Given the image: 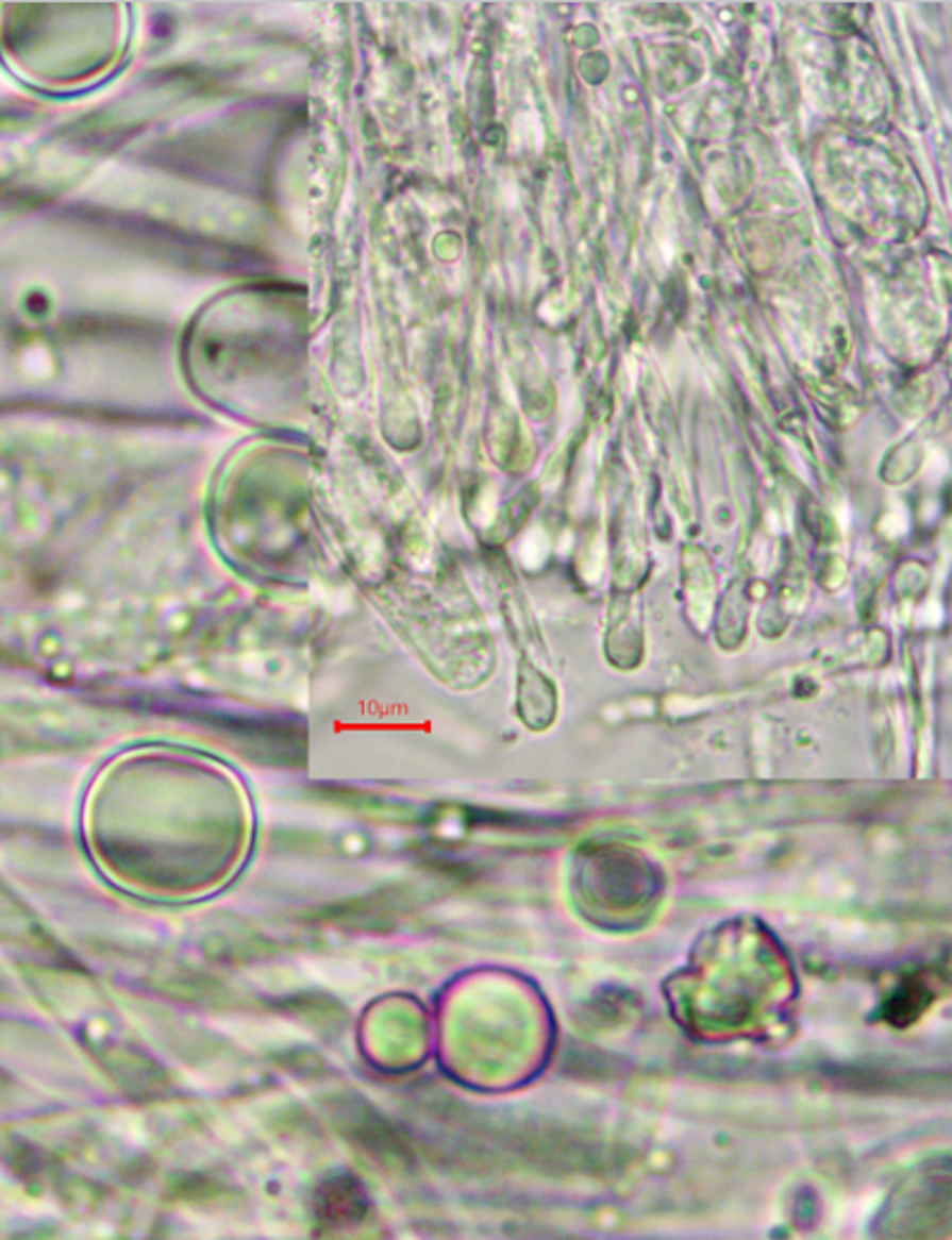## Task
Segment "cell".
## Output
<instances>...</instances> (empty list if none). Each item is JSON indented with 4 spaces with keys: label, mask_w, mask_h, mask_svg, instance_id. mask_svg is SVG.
Listing matches in <instances>:
<instances>
[{
    "label": "cell",
    "mask_w": 952,
    "mask_h": 1240,
    "mask_svg": "<svg viewBox=\"0 0 952 1240\" xmlns=\"http://www.w3.org/2000/svg\"><path fill=\"white\" fill-rule=\"evenodd\" d=\"M931 991L919 982V978H907V982L898 988L893 998L886 1003V1017L890 1024H909L919 1017L921 1007L931 1003Z\"/></svg>",
    "instance_id": "obj_1"
}]
</instances>
